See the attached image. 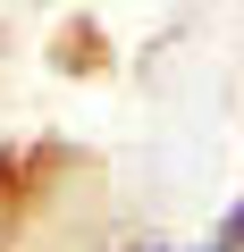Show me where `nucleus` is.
<instances>
[{"label": "nucleus", "mask_w": 244, "mask_h": 252, "mask_svg": "<svg viewBox=\"0 0 244 252\" xmlns=\"http://www.w3.org/2000/svg\"><path fill=\"white\" fill-rule=\"evenodd\" d=\"M210 252H227V244H210Z\"/></svg>", "instance_id": "obj_1"}]
</instances>
